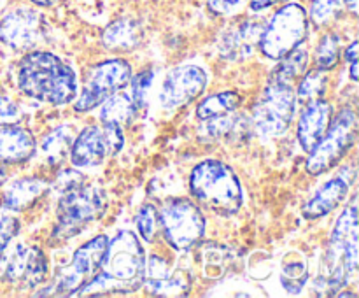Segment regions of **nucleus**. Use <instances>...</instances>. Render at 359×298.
<instances>
[{
  "label": "nucleus",
  "mask_w": 359,
  "mask_h": 298,
  "mask_svg": "<svg viewBox=\"0 0 359 298\" xmlns=\"http://www.w3.org/2000/svg\"><path fill=\"white\" fill-rule=\"evenodd\" d=\"M146 262V252L139 237L128 230L118 231V235L109 241L98 273L77 291L76 297L133 293L142 286Z\"/></svg>",
  "instance_id": "obj_1"
},
{
  "label": "nucleus",
  "mask_w": 359,
  "mask_h": 298,
  "mask_svg": "<svg viewBox=\"0 0 359 298\" xmlns=\"http://www.w3.org/2000/svg\"><path fill=\"white\" fill-rule=\"evenodd\" d=\"M18 88L44 104L65 105L77 97V76L72 67L53 53L32 51L18 67Z\"/></svg>",
  "instance_id": "obj_2"
},
{
  "label": "nucleus",
  "mask_w": 359,
  "mask_h": 298,
  "mask_svg": "<svg viewBox=\"0 0 359 298\" xmlns=\"http://www.w3.org/2000/svg\"><path fill=\"white\" fill-rule=\"evenodd\" d=\"M189 191L198 203L221 216H233L244 203V191L233 168L219 160H203L189 174Z\"/></svg>",
  "instance_id": "obj_3"
},
{
  "label": "nucleus",
  "mask_w": 359,
  "mask_h": 298,
  "mask_svg": "<svg viewBox=\"0 0 359 298\" xmlns=\"http://www.w3.org/2000/svg\"><path fill=\"white\" fill-rule=\"evenodd\" d=\"M359 262V242H358V207L356 202L349 203L337 219L330 237L326 266L328 272L323 277L326 290L335 294L337 291L347 286L351 277L356 273Z\"/></svg>",
  "instance_id": "obj_4"
},
{
  "label": "nucleus",
  "mask_w": 359,
  "mask_h": 298,
  "mask_svg": "<svg viewBox=\"0 0 359 298\" xmlns=\"http://www.w3.org/2000/svg\"><path fill=\"white\" fill-rule=\"evenodd\" d=\"M107 207V193L97 186L81 184L63 191L56 209V223L51 231V241L65 242L76 237L88 224L100 219Z\"/></svg>",
  "instance_id": "obj_5"
},
{
  "label": "nucleus",
  "mask_w": 359,
  "mask_h": 298,
  "mask_svg": "<svg viewBox=\"0 0 359 298\" xmlns=\"http://www.w3.org/2000/svg\"><path fill=\"white\" fill-rule=\"evenodd\" d=\"M358 137V116L353 109L344 107L330 121L318 146L309 153L305 170L311 175H323L340 163L354 146Z\"/></svg>",
  "instance_id": "obj_6"
},
{
  "label": "nucleus",
  "mask_w": 359,
  "mask_h": 298,
  "mask_svg": "<svg viewBox=\"0 0 359 298\" xmlns=\"http://www.w3.org/2000/svg\"><path fill=\"white\" fill-rule=\"evenodd\" d=\"M165 241L175 251H189L205 235V217L200 207L189 198H170L158 212Z\"/></svg>",
  "instance_id": "obj_7"
},
{
  "label": "nucleus",
  "mask_w": 359,
  "mask_h": 298,
  "mask_svg": "<svg viewBox=\"0 0 359 298\" xmlns=\"http://www.w3.org/2000/svg\"><path fill=\"white\" fill-rule=\"evenodd\" d=\"M309 32L307 11L298 4H287L263 27L258 48L266 58L280 60L300 46Z\"/></svg>",
  "instance_id": "obj_8"
},
{
  "label": "nucleus",
  "mask_w": 359,
  "mask_h": 298,
  "mask_svg": "<svg viewBox=\"0 0 359 298\" xmlns=\"http://www.w3.org/2000/svg\"><path fill=\"white\" fill-rule=\"evenodd\" d=\"M294 105L297 95L291 84L269 83L252 111V130L263 137L280 135L293 121Z\"/></svg>",
  "instance_id": "obj_9"
},
{
  "label": "nucleus",
  "mask_w": 359,
  "mask_h": 298,
  "mask_svg": "<svg viewBox=\"0 0 359 298\" xmlns=\"http://www.w3.org/2000/svg\"><path fill=\"white\" fill-rule=\"evenodd\" d=\"M125 146L123 128L114 123L86 126L74 137L70 160L76 167H98L116 156Z\"/></svg>",
  "instance_id": "obj_10"
},
{
  "label": "nucleus",
  "mask_w": 359,
  "mask_h": 298,
  "mask_svg": "<svg viewBox=\"0 0 359 298\" xmlns=\"http://www.w3.org/2000/svg\"><path fill=\"white\" fill-rule=\"evenodd\" d=\"M130 77L132 65L121 58L105 60L91 67L83 90L74 104L76 112H86L98 107L105 98L121 91L130 83Z\"/></svg>",
  "instance_id": "obj_11"
},
{
  "label": "nucleus",
  "mask_w": 359,
  "mask_h": 298,
  "mask_svg": "<svg viewBox=\"0 0 359 298\" xmlns=\"http://www.w3.org/2000/svg\"><path fill=\"white\" fill-rule=\"evenodd\" d=\"M109 238L105 235H97L86 244L76 249L72 256V263L69 269L60 276L56 284L49 287V293L58 294V297H69V294H76L81 287L86 283H90L100 270L102 263H104L105 252H107Z\"/></svg>",
  "instance_id": "obj_12"
},
{
  "label": "nucleus",
  "mask_w": 359,
  "mask_h": 298,
  "mask_svg": "<svg viewBox=\"0 0 359 298\" xmlns=\"http://www.w3.org/2000/svg\"><path fill=\"white\" fill-rule=\"evenodd\" d=\"M44 18L30 7H18L0 20V42L13 51H28L44 37Z\"/></svg>",
  "instance_id": "obj_13"
},
{
  "label": "nucleus",
  "mask_w": 359,
  "mask_h": 298,
  "mask_svg": "<svg viewBox=\"0 0 359 298\" xmlns=\"http://www.w3.org/2000/svg\"><path fill=\"white\" fill-rule=\"evenodd\" d=\"M207 72L198 65H182L168 72L160 93L163 109H179L191 104L203 93L207 86Z\"/></svg>",
  "instance_id": "obj_14"
},
{
  "label": "nucleus",
  "mask_w": 359,
  "mask_h": 298,
  "mask_svg": "<svg viewBox=\"0 0 359 298\" xmlns=\"http://www.w3.org/2000/svg\"><path fill=\"white\" fill-rule=\"evenodd\" d=\"M142 286L153 297H184L191 284L186 273L174 272L163 258L151 256L149 262H146Z\"/></svg>",
  "instance_id": "obj_15"
},
{
  "label": "nucleus",
  "mask_w": 359,
  "mask_h": 298,
  "mask_svg": "<svg viewBox=\"0 0 359 298\" xmlns=\"http://www.w3.org/2000/svg\"><path fill=\"white\" fill-rule=\"evenodd\" d=\"M252 130L251 119L242 114L217 116V118L202 119L198 126V139L202 142H244Z\"/></svg>",
  "instance_id": "obj_16"
},
{
  "label": "nucleus",
  "mask_w": 359,
  "mask_h": 298,
  "mask_svg": "<svg viewBox=\"0 0 359 298\" xmlns=\"http://www.w3.org/2000/svg\"><path fill=\"white\" fill-rule=\"evenodd\" d=\"M265 25L258 21H241L238 25L231 27L230 30L221 35L217 42V49L223 58L231 60V62H242L249 58L258 48L259 35H262Z\"/></svg>",
  "instance_id": "obj_17"
},
{
  "label": "nucleus",
  "mask_w": 359,
  "mask_h": 298,
  "mask_svg": "<svg viewBox=\"0 0 359 298\" xmlns=\"http://www.w3.org/2000/svg\"><path fill=\"white\" fill-rule=\"evenodd\" d=\"M332 116L333 107L330 102L323 100V98L309 102L305 111L302 112L297 130L298 142L305 153H311L318 146V142L323 139L326 128H328L330 121H332Z\"/></svg>",
  "instance_id": "obj_18"
},
{
  "label": "nucleus",
  "mask_w": 359,
  "mask_h": 298,
  "mask_svg": "<svg viewBox=\"0 0 359 298\" xmlns=\"http://www.w3.org/2000/svg\"><path fill=\"white\" fill-rule=\"evenodd\" d=\"M351 189V182L346 181L342 175L326 181L318 189L314 196L302 207V216L309 221L321 219L337 209L344 200L347 198Z\"/></svg>",
  "instance_id": "obj_19"
},
{
  "label": "nucleus",
  "mask_w": 359,
  "mask_h": 298,
  "mask_svg": "<svg viewBox=\"0 0 359 298\" xmlns=\"http://www.w3.org/2000/svg\"><path fill=\"white\" fill-rule=\"evenodd\" d=\"M37 144L27 128L18 125L0 126V163H27L35 154Z\"/></svg>",
  "instance_id": "obj_20"
},
{
  "label": "nucleus",
  "mask_w": 359,
  "mask_h": 298,
  "mask_svg": "<svg viewBox=\"0 0 359 298\" xmlns=\"http://www.w3.org/2000/svg\"><path fill=\"white\" fill-rule=\"evenodd\" d=\"M49 184L41 177H21L11 182L2 195V205L14 212L28 209L34 205L46 191Z\"/></svg>",
  "instance_id": "obj_21"
},
{
  "label": "nucleus",
  "mask_w": 359,
  "mask_h": 298,
  "mask_svg": "<svg viewBox=\"0 0 359 298\" xmlns=\"http://www.w3.org/2000/svg\"><path fill=\"white\" fill-rule=\"evenodd\" d=\"M144 37L142 27L137 21L123 18L109 25L102 34V42L107 49L116 53H128L140 44Z\"/></svg>",
  "instance_id": "obj_22"
},
{
  "label": "nucleus",
  "mask_w": 359,
  "mask_h": 298,
  "mask_svg": "<svg viewBox=\"0 0 359 298\" xmlns=\"http://www.w3.org/2000/svg\"><path fill=\"white\" fill-rule=\"evenodd\" d=\"M72 142L74 132L70 126L63 125L51 130V132L42 139L41 144V156L42 160H44V163H48L49 167H60L70 154Z\"/></svg>",
  "instance_id": "obj_23"
},
{
  "label": "nucleus",
  "mask_w": 359,
  "mask_h": 298,
  "mask_svg": "<svg viewBox=\"0 0 359 298\" xmlns=\"http://www.w3.org/2000/svg\"><path fill=\"white\" fill-rule=\"evenodd\" d=\"M100 119L102 123H114L121 128L132 125V121L137 116V107L130 95L126 93H114L102 102Z\"/></svg>",
  "instance_id": "obj_24"
},
{
  "label": "nucleus",
  "mask_w": 359,
  "mask_h": 298,
  "mask_svg": "<svg viewBox=\"0 0 359 298\" xmlns=\"http://www.w3.org/2000/svg\"><path fill=\"white\" fill-rule=\"evenodd\" d=\"M309 65V51L304 46H297L294 49H291L287 55H284L280 58L279 65L272 70V76H270V83H284L291 84L297 77L304 76V72L307 70Z\"/></svg>",
  "instance_id": "obj_25"
},
{
  "label": "nucleus",
  "mask_w": 359,
  "mask_h": 298,
  "mask_svg": "<svg viewBox=\"0 0 359 298\" xmlns=\"http://www.w3.org/2000/svg\"><path fill=\"white\" fill-rule=\"evenodd\" d=\"M241 104L242 98L237 91H221V93L209 95L196 107V118L202 121V119H210L217 118V116L230 114V112H237Z\"/></svg>",
  "instance_id": "obj_26"
},
{
  "label": "nucleus",
  "mask_w": 359,
  "mask_h": 298,
  "mask_svg": "<svg viewBox=\"0 0 359 298\" xmlns=\"http://www.w3.org/2000/svg\"><path fill=\"white\" fill-rule=\"evenodd\" d=\"M358 0H312L309 18L316 27H326L335 21L344 11L356 14Z\"/></svg>",
  "instance_id": "obj_27"
},
{
  "label": "nucleus",
  "mask_w": 359,
  "mask_h": 298,
  "mask_svg": "<svg viewBox=\"0 0 359 298\" xmlns=\"http://www.w3.org/2000/svg\"><path fill=\"white\" fill-rule=\"evenodd\" d=\"M49 265L48 258H46L44 251L35 245H28V256L27 263H25V272L21 284L27 287H37L48 279Z\"/></svg>",
  "instance_id": "obj_28"
},
{
  "label": "nucleus",
  "mask_w": 359,
  "mask_h": 298,
  "mask_svg": "<svg viewBox=\"0 0 359 298\" xmlns=\"http://www.w3.org/2000/svg\"><path fill=\"white\" fill-rule=\"evenodd\" d=\"M326 86H328V77L326 72L319 69H312L309 72L304 74L300 84H298L297 97L302 104H309V102H314L323 98V95L326 93Z\"/></svg>",
  "instance_id": "obj_29"
},
{
  "label": "nucleus",
  "mask_w": 359,
  "mask_h": 298,
  "mask_svg": "<svg viewBox=\"0 0 359 298\" xmlns=\"http://www.w3.org/2000/svg\"><path fill=\"white\" fill-rule=\"evenodd\" d=\"M340 39L337 34H326L316 48V69L328 72L339 65Z\"/></svg>",
  "instance_id": "obj_30"
},
{
  "label": "nucleus",
  "mask_w": 359,
  "mask_h": 298,
  "mask_svg": "<svg viewBox=\"0 0 359 298\" xmlns=\"http://www.w3.org/2000/svg\"><path fill=\"white\" fill-rule=\"evenodd\" d=\"M307 263L297 259V262H286L283 266V273H280V280L287 293H300L304 290L305 283H307Z\"/></svg>",
  "instance_id": "obj_31"
},
{
  "label": "nucleus",
  "mask_w": 359,
  "mask_h": 298,
  "mask_svg": "<svg viewBox=\"0 0 359 298\" xmlns=\"http://www.w3.org/2000/svg\"><path fill=\"white\" fill-rule=\"evenodd\" d=\"M135 224L140 238L146 242H153L154 237H156V228L160 224L156 207L153 203H144V205H140V209L137 210Z\"/></svg>",
  "instance_id": "obj_32"
},
{
  "label": "nucleus",
  "mask_w": 359,
  "mask_h": 298,
  "mask_svg": "<svg viewBox=\"0 0 359 298\" xmlns=\"http://www.w3.org/2000/svg\"><path fill=\"white\" fill-rule=\"evenodd\" d=\"M151 83H153V70L146 69L142 72L135 74L133 77H130V98L135 104L137 111L146 107V98H147V91H149Z\"/></svg>",
  "instance_id": "obj_33"
},
{
  "label": "nucleus",
  "mask_w": 359,
  "mask_h": 298,
  "mask_svg": "<svg viewBox=\"0 0 359 298\" xmlns=\"http://www.w3.org/2000/svg\"><path fill=\"white\" fill-rule=\"evenodd\" d=\"M20 219L16 217V212L7 207L0 205V251H6L7 245L13 242L20 231Z\"/></svg>",
  "instance_id": "obj_34"
},
{
  "label": "nucleus",
  "mask_w": 359,
  "mask_h": 298,
  "mask_svg": "<svg viewBox=\"0 0 359 298\" xmlns=\"http://www.w3.org/2000/svg\"><path fill=\"white\" fill-rule=\"evenodd\" d=\"M21 121V111L9 97H0V126L18 125Z\"/></svg>",
  "instance_id": "obj_35"
},
{
  "label": "nucleus",
  "mask_w": 359,
  "mask_h": 298,
  "mask_svg": "<svg viewBox=\"0 0 359 298\" xmlns=\"http://www.w3.org/2000/svg\"><path fill=\"white\" fill-rule=\"evenodd\" d=\"M84 184V175L77 170H63L62 174L56 177V189L60 193L69 191V189L77 188V186Z\"/></svg>",
  "instance_id": "obj_36"
},
{
  "label": "nucleus",
  "mask_w": 359,
  "mask_h": 298,
  "mask_svg": "<svg viewBox=\"0 0 359 298\" xmlns=\"http://www.w3.org/2000/svg\"><path fill=\"white\" fill-rule=\"evenodd\" d=\"M242 4V0H207V7L214 14H230Z\"/></svg>",
  "instance_id": "obj_37"
},
{
  "label": "nucleus",
  "mask_w": 359,
  "mask_h": 298,
  "mask_svg": "<svg viewBox=\"0 0 359 298\" xmlns=\"http://www.w3.org/2000/svg\"><path fill=\"white\" fill-rule=\"evenodd\" d=\"M358 56H359V44L358 41H354L349 48L346 49V62L349 63V72H351V79L358 81Z\"/></svg>",
  "instance_id": "obj_38"
},
{
  "label": "nucleus",
  "mask_w": 359,
  "mask_h": 298,
  "mask_svg": "<svg viewBox=\"0 0 359 298\" xmlns=\"http://www.w3.org/2000/svg\"><path fill=\"white\" fill-rule=\"evenodd\" d=\"M277 2H283V0H251V9L262 11V9H266V7L273 6V4Z\"/></svg>",
  "instance_id": "obj_39"
},
{
  "label": "nucleus",
  "mask_w": 359,
  "mask_h": 298,
  "mask_svg": "<svg viewBox=\"0 0 359 298\" xmlns=\"http://www.w3.org/2000/svg\"><path fill=\"white\" fill-rule=\"evenodd\" d=\"M35 6H41V7H49V6H55L58 0H32Z\"/></svg>",
  "instance_id": "obj_40"
},
{
  "label": "nucleus",
  "mask_w": 359,
  "mask_h": 298,
  "mask_svg": "<svg viewBox=\"0 0 359 298\" xmlns=\"http://www.w3.org/2000/svg\"><path fill=\"white\" fill-rule=\"evenodd\" d=\"M6 181H7V170H6V167L0 163V186L6 184Z\"/></svg>",
  "instance_id": "obj_41"
},
{
  "label": "nucleus",
  "mask_w": 359,
  "mask_h": 298,
  "mask_svg": "<svg viewBox=\"0 0 359 298\" xmlns=\"http://www.w3.org/2000/svg\"><path fill=\"white\" fill-rule=\"evenodd\" d=\"M339 297H356L354 293H339Z\"/></svg>",
  "instance_id": "obj_42"
},
{
  "label": "nucleus",
  "mask_w": 359,
  "mask_h": 298,
  "mask_svg": "<svg viewBox=\"0 0 359 298\" xmlns=\"http://www.w3.org/2000/svg\"><path fill=\"white\" fill-rule=\"evenodd\" d=\"M4 252H6V251H0V259L4 258Z\"/></svg>",
  "instance_id": "obj_43"
},
{
  "label": "nucleus",
  "mask_w": 359,
  "mask_h": 298,
  "mask_svg": "<svg viewBox=\"0 0 359 298\" xmlns=\"http://www.w3.org/2000/svg\"><path fill=\"white\" fill-rule=\"evenodd\" d=\"M4 6V0H0V7H2Z\"/></svg>",
  "instance_id": "obj_44"
}]
</instances>
